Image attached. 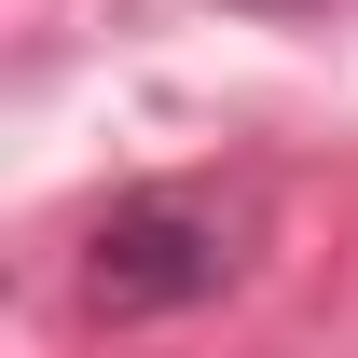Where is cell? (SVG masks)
I'll return each mask as SVG.
<instances>
[{
  "label": "cell",
  "mask_w": 358,
  "mask_h": 358,
  "mask_svg": "<svg viewBox=\"0 0 358 358\" xmlns=\"http://www.w3.org/2000/svg\"><path fill=\"white\" fill-rule=\"evenodd\" d=\"M234 14H317V0H234Z\"/></svg>",
  "instance_id": "7a4b0ae2"
},
{
  "label": "cell",
  "mask_w": 358,
  "mask_h": 358,
  "mask_svg": "<svg viewBox=\"0 0 358 358\" xmlns=\"http://www.w3.org/2000/svg\"><path fill=\"white\" fill-rule=\"evenodd\" d=\"M248 234H262V207L234 179H138L83 221V303L96 317H193L248 275Z\"/></svg>",
  "instance_id": "6da1fadb"
}]
</instances>
